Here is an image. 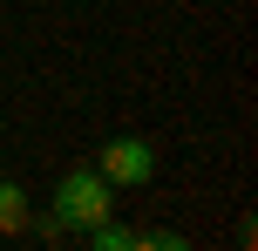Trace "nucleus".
Instances as JSON below:
<instances>
[{
	"label": "nucleus",
	"mask_w": 258,
	"mask_h": 251,
	"mask_svg": "<svg viewBox=\"0 0 258 251\" xmlns=\"http://www.w3.org/2000/svg\"><path fill=\"white\" fill-rule=\"evenodd\" d=\"M82 238H89V251H129V244H136V231L116 224V217H102V224H89Z\"/></svg>",
	"instance_id": "3"
},
{
	"label": "nucleus",
	"mask_w": 258,
	"mask_h": 251,
	"mask_svg": "<svg viewBox=\"0 0 258 251\" xmlns=\"http://www.w3.org/2000/svg\"><path fill=\"white\" fill-rule=\"evenodd\" d=\"M21 224H27V190L0 177V231H21Z\"/></svg>",
	"instance_id": "4"
},
{
	"label": "nucleus",
	"mask_w": 258,
	"mask_h": 251,
	"mask_svg": "<svg viewBox=\"0 0 258 251\" xmlns=\"http://www.w3.org/2000/svg\"><path fill=\"white\" fill-rule=\"evenodd\" d=\"M95 170H102V184L136 190V184H150V177H156V149L143 143V136H116V143H102Z\"/></svg>",
	"instance_id": "2"
},
{
	"label": "nucleus",
	"mask_w": 258,
	"mask_h": 251,
	"mask_svg": "<svg viewBox=\"0 0 258 251\" xmlns=\"http://www.w3.org/2000/svg\"><path fill=\"white\" fill-rule=\"evenodd\" d=\"M129 251H190V238H177V231H136Z\"/></svg>",
	"instance_id": "5"
},
{
	"label": "nucleus",
	"mask_w": 258,
	"mask_h": 251,
	"mask_svg": "<svg viewBox=\"0 0 258 251\" xmlns=\"http://www.w3.org/2000/svg\"><path fill=\"white\" fill-rule=\"evenodd\" d=\"M102 217H116V184H102V170H68L61 184H54V211H48V231H89L102 224Z\"/></svg>",
	"instance_id": "1"
}]
</instances>
